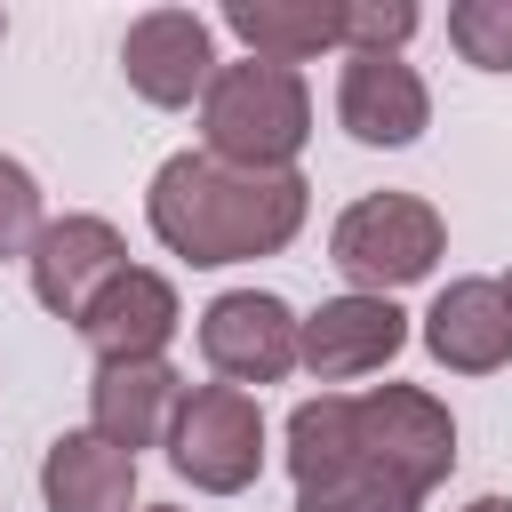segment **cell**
I'll return each instance as SVG.
<instances>
[{
  "label": "cell",
  "instance_id": "6da1fadb",
  "mask_svg": "<svg viewBox=\"0 0 512 512\" xmlns=\"http://www.w3.org/2000/svg\"><path fill=\"white\" fill-rule=\"evenodd\" d=\"M304 176L296 168H232L216 152H176L160 160L144 216L160 232V248L192 256V264H248L296 240L304 224Z\"/></svg>",
  "mask_w": 512,
  "mask_h": 512
},
{
  "label": "cell",
  "instance_id": "7a4b0ae2",
  "mask_svg": "<svg viewBox=\"0 0 512 512\" xmlns=\"http://www.w3.org/2000/svg\"><path fill=\"white\" fill-rule=\"evenodd\" d=\"M200 128H208V152L232 160V168H288L312 136V96L288 64H216L208 96H200Z\"/></svg>",
  "mask_w": 512,
  "mask_h": 512
},
{
  "label": "cell",
  "instance_id": "3957f363",
  "mask_svg": "<svg viewBox=\"0 0 512 512\" xmlns=\"http://www.w3.org/2000/svg\"><path fill=\"white\" fill-rule=\"evenodd\" d=\"M440 248H448V224L416 192H368L328 232V264L352 280V296H392V288L424 280L440 264Z\"/></svg>",
  "mask_w": 512,
  "mask_h": 512
},
{
  "label": "cell",
  "instance_id": "277c9868",
  "mask_svg": "<svg viewBox=\"0 0 512 512\" xmlns=\"http://www.w3.org/2000/svg\"><path fill=\"white\" fill-rule=\"evenodd\" d=\"M288 472H296V512H416L424 504L352 448L344 392H320L288 416Z\"/></svg>",
  "mask_w": 512,
  "mask_h": 512
},
{
  "label": "cell",
  "instance_id": "5b68a950",
  "mask_svg": "<svg viewBox=\"0 0 512 512\" xmlns=\"http://www.w3.org/2000/svg\"><path fill=\"white\" fill-rule=\"evenodd\" d=\"M344 424H352V448H360L384 480H400L408 496H432V488L448 480V464H456V424H448V408H440L432 392H416V384L352 392V400H344Z\"/></svg>",
  "mask_w": 512,
  "mask_h": 512
},
{
  "label": "cell",
  "instance_id": "8992f818",
  "mask_svg": "<svg viewBox=\"0 0 512 512\" xmlns=\"http://www.w3.org/2000/svg\"><path fill=\"white\" fill-rule=\"evenodd\" d=\"M168 464L208 488V496H240L264 472V416L240 384H192L168 416Z\"/></svg>",
  "mask_w": 512,
  "mask_h": 512
},
{
  "label": "cell",
  "instance_id": "52a82bcc",
  "mask_svg": "<svg viewBox=\"0 0 512 512\" xmlns=\"http://www.w3.org/2000/svg\"><path fill=\"white\" fill-rule=\"evenodd\" d=\"M120 72H128V88L144 104H168V112L192 104V96H208V80H216V32H208V16H192V8L136 16L128 40H120Z\"/></svg>",
  "mask_w": 512,
  "mask_h": 512
},
{
  "label": "cell",
  "instance_id": "ba28073f",
  "mask_svg": "<svg viewBox=\"0 0 512 512\" xmlns=\"http://www.w3.org/2000/svg\"><path fill=\"white\" fill-rule=\"evenodd\" d=\"M200 352L224 384H280L296 368V312L264 288H232L200 312Z\"/></svg>",
  "mask_w": 512,
  "mask_h": 512
},
{
  "label": "cell",
  "instance_id": "9c48e42d",
  "mask_svg": "<svg viewBox=\"0 0 512 512\" xmlns=\"http://www.w3.org/2000/svg\"><path fill=\"white\" fill-rule=\"evenodd\" d=\"M24 256H32V296H40L56 320H72V328H80V312L128 272V248H120V232H112L104 216H56V224H40V240H32Z\"/></svg>",
  "mask_w": 512,
  "mask_h": 512
},
{
  "label": "cell",
  "instance_id": "30bf717a",
  "mask_svg": "<svg viewBox=\"0 0 512 512\" xmlns=\"http://www.w3.org/2000/svg\"><path fill=\"white\" fill-rule=\"evenodd\" d=\"M400 344H408V312H400L392 296H336V304H320L312 320H296V360H304L320 384L376 376Z\"/></svg>",
  "mask_w": 512,
  "mask_h": 512
},
{
  "label": "cell",
  "instance_id": "8fae6325",
  "mask_svg": "<svg viewBox=\"0 0 512 512\" xmlns=\"http://www.w3.org/2000/svg\"><path fill=\"white\" fill-rule=\"evenodd\" d=\"M336 120L360 136V144H416L424 120H432V96L416 80V64L400 56H344V80H336Z\"/></svg>",
  "mask_w": 512,
  "mask_h": 512
},
{
  "label": "cell",
  "instance_id": "7c38bea8",
  "mask_svg": "<svg viewBox=\"0 0 512 512\" xmlns=\"http://www.w3.org/2000/svg\"><path fill=\"white\" fill-rule=\"evenodd\" d=\"M424 344L456 376H496L512 360V304L496 280H448L424 312Z\"/></svg>",
  "mask_w": 512,
  "mask_h": 512
},
{
  "label": "cell",
  "instance_id": "4fadbf2b",
  "mask_svg": "<svg viewBox=\"0 0 512 512\" xmlns=\"http://www.w3.org/2000/svg\"><path fill=\"white\" fill-rule=\"evenodd\" d=\"M176 288L160 280V272H144V264H128L88 312H80V336H88V352L96 360H160V344L176 336Z\"/></svg>",
  "mask_w": 512,
  "mask_h": 512
},
{
  "label": "cell",
  "instance_id": "5bb4252c",
  "mask_svg": "<svg viewBox=\"0 0 512 512\" xmlns=\"http://www.w3.org/2000/svg\"><path fill=\"white\" fill-rule=\"evenodd\" d=\"M176 400H184V384H176L168 360H96V384H88L96 440H112V448L136 456V448H152L168 432Z\"/></svg>",
  "mask_w": 512,
  "mask_h": 512
},
{
  "label": "cell",
  "instance_id": "9a60e30c",
  "mask_svg": "<svg viewBox=\"0 0 512 512\" xmlns=\"http://www.w3.org/2000/svg\"><path fill=\"white\" fill-rule=\"evenodd\" d=\"M40 496L48 512H128L136 496V456L96 440V432H64L40 456Z\"/></svg>",
  "mask_w": 512,
  "mask_h": 512
},
{
  "label": "cell",
  "instance_id": "2e32d148",
  "mask_svg": "<svg viewBox=\"0 0 512 512\" xmlns=\"http://www.w3.org/2000/svg\"><path fill=\"white\" fill-rule=\"evenodd\" d=\"M224 24L264 64H304L320 48H344V0H224Z\"/></svg>",
  "mask_w": 512,
  "mask_h": 512
},
{
  "label": "cell",
  "instance_id": "e0dca14e",
  "mask_svg": "<svg viewBox=\"0 0 512 512\" xmlns=\"http://www.w3.org/2000/svg\"><path fill=\"white\" fill-rule=\"evenodd\" d=\"M448 40H456L464 64L512 72V0H456L448 8Z\"/></svg>",
  "mask_w": 512,
  "mask_h": 512
},
{
  "label": "cell",
  "instance_id": "ac0fdd59",
  "mask_svg": "<svg viewBox=\"0 0 512 512\" xmlns=\"http://www.w3.org/2000/svg\"><path fill=\"white\" fill-rule=\"evenodd\" d=\"M408 32H416L408 0H344V48L352 56H392Z\"/></svg>",
  "mask_w": 512,
  "mask_h": 512
},
{
  "label": "cell",
  "instance_id": "d6986e66",
  "mask_svg": "<svg viewBox=\"0 0 512 512\" xmlns=\"http://www.w3.org/2000/svg\"><path fill=\"white\" fill-rule=\"evenodd\" d=\"M32 240H40V184L24 160L0 152V256H24Z\"/></svg>",
  "mask_w": 512,
  "mask_h": 512
},
{
  "label": "cell",
  "instance_id": "ffe728a7",
  "mask_svg": "<svg viewBox=\"0 0 512 512\" xmlns=\"http://www.w3.org/2000/svg\"><path fill=\"white\" fill-rule=\"evenodd\" d=\"M464 512H512V496H480V504H464Z\"/></svg>",
  "mask_w": 512,
  "mask_h": 512
},
{
  "label": "cell",
  "instance_id": "44dd1931",
  "mask_svg": "<svg viewBox=\"0 0 512 512\" xmlns=\"http://www.w3.org/2000/svg\"><path fill=\"white\" fill-rule=\"evenodd\" d=\"M496 288H504V304H512V280H496Z\"/></svg>",
  "mask_w": 512,
  "mask_h": 512
},
{
  "label": "cell",
  "instance_id": "7402d4cb",
  "mask_svg": "<svg viewBox=\"0 0 512 512\" xmlns=\"http://www.w3.org/2000/svg\"><path fill=\"white\" fill-rule=\"evenodd\" d=\"M152 512H176V504H152Z\"/></svg>",
  "mask_w": 512,
  "mask_h": 512
},
{
  "label": "cell",
  "instance_id": "603a6c76",
  "mask_svg": "<svg viewBox=\"0 0 512 512\" xmlns=\"http://www.w3.org/2000/svg\"><path fill=\"white\" fill-rule=\"evenodd\" d=\"M0 32H8V16H0Z\"/></svg>",
  "mask_w": 512,
  "mask_h": 512
}]
</instances>
